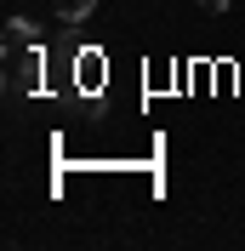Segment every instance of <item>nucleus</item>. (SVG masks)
<instances>
[{
    "label": "nucleus",
    "mask_w": 245,
    "mask_h": 251,
    "mask_svg": "<svg viewBox=\"0 0 245 251\" xmlns=\"http://www.w3.org/2000/svg\"><path fill=\"white\" fill-rule=\"evenodd\" d=\"M6 80H12V92H34L40 86V46L34 51H6Z\"/></svg>",
    "instance_id": "f257e3e1"
},
{
    "label": "nucleus",
    "mask_w": 245,
    "mask_h": 251,
    "mask_svg": "<svg viewBox=\"0 0 245 251\" xmlns=\"http://www.w3.org/2000/svg\"><path fill=\"white\" fill-rule=\"evenodd\" d=\"M40 46V29H34L29 17H12L6 23V51H34Z\"/></svg>",
    "instance_id": "f03ea898"
},
{
    "label": "nucleus",
    "mask_w": 245,
    "mask_h": 251,
    "mask_svg": "<svg viewBox=\"0 0 245 251\" xmlns=\"http://www.w3.org/2000/svg\"><path fill=\"white\" fill-rule=\"evenodd\" d=\"M74 80H86L80 92H86V97H97V86H103V57H97V51H80V63H74Z\"/></svg>",
    "instance_id": "7ed1b4c3"
},
{
    "label": "nucleus",
    "mask_w": 245,
    "mask_h": 251,
    "mask_svg": "<svg viewBox=\"0 0 245 251\" xmlns=\"http://www.w3.org/2000/svg\"><path fill=\"white\" fill-rule=\"evenodd\" d=\"M92 6H97V0H57V17L74 29V23H86V17H92Z\"/></svg>",
    "instance_id": "20e7f679"
},
{
    "label": "nucleus",
    "mask_w": 245,
    "mask_h": 251,
    "mask_svg": "<svg viewBox=\"0 0 245 251\" xmlns=\"http://www.w3.org/2000/svg\"><path fill=\"white\" fill-rule=\"evenodd\" d=\"M199 6H205V12H228V0H199Z\"/></svg>",
    "instance_id": "39448f33"
}]
</instances>
